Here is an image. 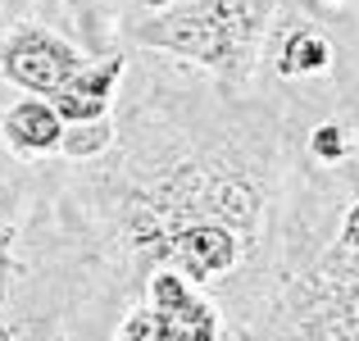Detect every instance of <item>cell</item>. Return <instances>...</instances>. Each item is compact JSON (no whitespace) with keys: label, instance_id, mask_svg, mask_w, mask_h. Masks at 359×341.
I'll return each instance as SVG.
<instances>
[{"label":"cell","instance_id":"1","mask_svg":"<svg viewBox=\"0 0 359 341\" xmlns=\"http://www.w3.org/2000/svg\"><path fill=\"white\" fill-rule=\"evenodd\" d=\"M255 32L259 23L250 18L245 0H201L191 9L155 18L150 27H137V41L177 51L201 64H250Z\"/></svg>","mask_w":359,"mask_h":341},{"label":"cell","instance_id":"2","mask_svg":"<svg viewBox=\"0 0 359 341\" xmlns=\"http://www.w3.org/2000/svg\"><path fill=\"white\" fill-rule=\"evenodd\" d=\"M0 64H5V78L18 82L23 91H60L64 78L82 69L78 51L64 46L60 36L41 32V27H23V32L5 46Z\"/></svg>","mask_w":359,"mask_h":341},{"label":"cell","instance_id":"3","mask_svg":"<svg viewBox=\"0 0 359 341\" xmlns=\"http://www.w3.org/2000/svg\"><path fill=\"white\" fill-rule=\"evenodd\" d=\"M164 260L177 273H187V278H210V273H223L237 264V241L219 223H191V227L168 236Z\"/></svg>","mask_w":359,"mask_h":341},{"label":"cell","instance_id":"4","mask_svg":"<svg viewBox=\"0 0 359 341\" xmlns=\"http://www.w3.org/2000/svg\"><path fill=\"white\" fill-rule=\"evenodd\" d=\"M118 55L114 60H105V69H78L64 78L60 91H50L55 96V114H60L64 123H96L100 114L109 105V87H114L118 78Z\"/></svg>","mask_w":359,"mask_h":341},{"label":"cell","instance_id":"5","mask_svg":"<svg viewBox=\"0 0 359 341\" xmlns=\"http://www.w3.org/2000/svg\"><path fill=\"white\" fill-rule=\"evenodd\" d=\"M0 128H5V141L18 155L55 150L64 141V119L55 114V105H41V100H18V105L5 114Z\"/></svg>","mask_w":359,"mask_h":341},{"label":"cell","instance_id":"6","mask_svg":"<svg viewBox=\"0 0 359 341\" xmlns=\"http://www.w3.org/2000/svg\"><path fill=\"white\" fill-rule=\"evenodd\" d=\"M214 333H219L214 309L191 296L173 300V305H155V314H146L150 341H214Z\"/></svg>","mask_w":359,"mask_h":341},{"label":"cell","instance_id":"7","mask_svg":"<svg viewBox=\"0 0 359 341\" xmlns=\"http://www.w3.org/2000/svg\"><path fill=\"white\" fill-rule=\"evenodd\" d=\"M327 64H332V46H327L323 32L300 27V32L287 36V51H282V73H287V78H300V73H323Z\"/></svg>","mask_w":359,"mask_h":341},{"label":"cell","instance_id":"8","mask_svg":"<svg viewBox=\"0 0 359 341\" xmlns=\"http://www.w3.org/2000/svg\"><path fill=\"white\" fill-rule=\"evenodd\" d=\"M309 146H314L318 159H341L346 155V137H341V128H337V123H323V128L309 137Z\"/></svg>","mask_w":359,"mask_h":341},{"label":"cell","instance_id":"9","mask_svg":"<svg viewBox=\"0 0 359 341\" xmlns=\"http://www.w3.org/2000/svg\"><path fill=\"white\" fill-rule=\"evenodd\" d=\"M341 241H346V246H355V250H359V205H355L351 214H346V227H341Z\"/></svg>","mask_w":359,"mask_h":341},{"label":"cell","instance_id":"10","mask_svg":"<svg viewBox=\"0 0 359 341\" xmlns=\"http://www.w3.org/2000/svg\"><path fill=\"white\" fill-rule=\"evenodd\" d=\"M146 5H164V0H146Z\"/></svg>","mask_w":359,"mask_h":341}]
</instances>
